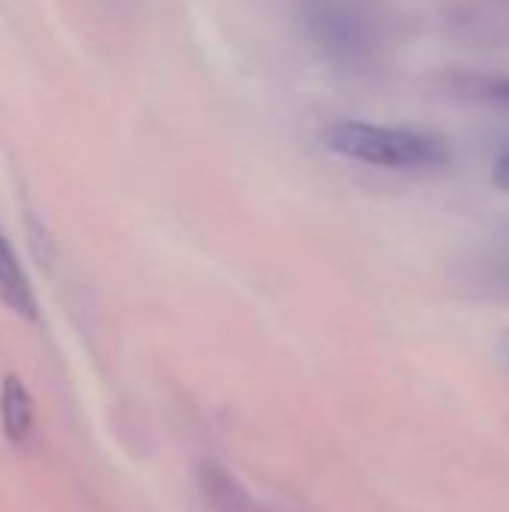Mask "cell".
I'll list each match as a JSON object with an SVG mask.
<instances>
[{
  "instance_id": "52a82bcc",
  "label": "cell",
  "mask_w": 509,
  "mask_h": 512,
  "mask_svg": "<svg viewBox=\"0 0 509 512\" xmlns=\"http://www.w3.org/2000/svg\"><path fill=\"white\" fill-rule=\"evenodd\" d=\"M501 357L507 360V366H509V330L501 336Z\"/></svg>"
},
{
  "instance_id": "7a4b0ae2",
  "label": "cell",
  "mask_w": 509,
  "mask_h": 512,
  "mask_svg": "<svg viewBox=\"0 0 509 512\" xmlns=\"http://www.w3.org/2000/svg\"><path fill=\"white\" fill-rule=\"evenodd\" d=\"M303 24L324 51L348 60L369 51V21L345 0H309L303 9Z\"/></svg>"
},
{
  "instance_id": "5b68a950",
  "label": "cell",
  "mask_w": 509,
  "mask_h": 512,
  "mask_svg": "<svg viewBox=\"0 0 509 512\" xmlns=\"http://www.w3.org/2000/svg\"><path fill=\"white\" fill-rule=\"evenodd\" d=\"M480 90L486 93V99L492 102H501V105H509V75H501V78H489L480 84Z\"/></svg>"
},
{
  "instance_id": "6da1fadb",
  "label": "cell",
  "mask_w": 509,
  "mask_h": 512,
  "mask_svg": "<svg viewBox=\"0 0 509 512\" xmlns=\"http://www.w3.org/2000/svg\"><path fill=\"white\" fill-rule=\"evenodd\" d=\"M321 144L348 162L387 171H429L450 165V144L411 126H381L366 120H339L321 132Z\"/></svg>"
},
{
  "instance_id": "8992f818",
  "label": "cell",
  "mask_w": 509,
  "mask_h": 512,
  "mask_svg": "<svg viewBox=\"0 0 509 512\" xmlns=\"http://www.w3.org/2000/svg\"><path fill=\"white\" fill-rule=\"evenodd\" d=\"M492 183H495L501 192H507L509 195V150H504V153L498 156V162H495V168H492Z\"/></svg>"
},
{
  "instance_id": "277c9868",
  "label": "cell",
  "mask_w": 509,
  "mask_h": 512,
  "mask_svg": "<svg viewBox=\"0 0 509 512\" xmlns=\"http://www.w3.org/2000/svg\"><path fill=\"white\" fill-rule=\"evenodd\" d=\"M0 300L6 309H12L24 321H36V315H39L30 279H27L18 255L12 252L9 240L3 237V231H0Z\"/></svg>"
},
{
  "instance_id": "3957f363",
  "label": "cell",
  "mask_w": 509,
  "mask_h": 512,
  "mask_svg": "<svg viewBox=\"0 0 509 512\" xmlns=\"http://www.w3.org/2000/svg\"><path fill=\"white\" fill-rule=\"evenodd\" d=\"M0 426L12 447H24L36 429L33 396L18 375H6L0 384Z\"/></svg>"
}]
</instances>
